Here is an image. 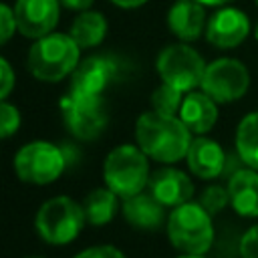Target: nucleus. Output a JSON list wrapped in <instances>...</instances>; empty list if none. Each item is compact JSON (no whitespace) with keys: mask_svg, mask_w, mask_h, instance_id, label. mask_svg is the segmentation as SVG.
<instances>
[{"mask_svg":"<svg viewBox=\"0 0 258 258\" xmlns=\"http://www.w3.org/2000/svg\"><path fill=\"white\" fill-rule=\"evenodd\" d=\"M181 103H183L181 91L175 89V87H171V85H167V83L159 85V87L151 93V107H153V111H157V113L175 115V113H179Z\"/></svg>","mask_w":258,"mask_h":258,"instance_id":"22","label":"nucleus"},{"mask_svg":"<svg viewBox=\"0 0 258 258\" xmlns=\"http://www.w3.org/2000/svg\"><path fill=\"white\" fill-rule=\"evenodd\" d=\"M179 119L185 123V127L191 133H198V135L208 133L216 125V119H218L216 101L210 95H206L204 91L202 93L189 91L181 103Z\"/></svg>","mask_w":258,"mask_h":258,"instance_id":"17","label":"nucleus"},{"mask_svg":"<svg viewBox=\"0 0 258 258\" xmlns=\"http://www.w3.org/2000/svg\"><path fill=\"white\" fill-rule=\"evenodd\" d=\"M83 210L91 226H103L111 222L113 216L117 214V194L109 187L107 189L97 187L89 191L87 198L83 200Z\"/></svg>","mask_w":258,"mask_h":258,"instance_id":"20","label":"nucleus"},{"mask_svg":"<svg viewBox=\"0 0 258 258\" xmlns=\"http://www.w3.org/2000/svg\"><path fill=\"white\" fill-rule=\"evenodd\" d=\"M179 258H204L202 254H185V256H179Z\"/></svg>","mask_w":258,"mask_h":258,"instance_id":"32","label":"nucleus"},{"mask_svg":"<svg viewBox=\"0 0 258 258\" xmlns=\"http://www.w3.org/2000/svg\"><path fill=\"white\" fill-rule=\"evenodd\" d=\"M250 32L248 16L238 8L216 10L206 24V38L218 48H234L246 40Z\"/></svg>","mask_w":258,"mask_h":258,"instance_id":"12","label":"nucleus"},{"mask_svg":"<svg viewBox=\"0 0 258 258\" xmlns=\"http://www.w3.org/2000/svg\"><path fill=\"white\" fill-rule=\"evenodd\" d=\"M103 175L107 187L123 200L141 194L149 183L147 153L135 145H119L107 155Z\"/></svg>","mask_w":258,"mask_h":258,"instance_id":"3","label":"nucleus"},{"mask_svg":"<svg viewBox=\"0 0 258 258\" xmlns=\"http://www.w3.org/2000/svg\"><path fill=\"white\" fill-rule=\"evenodd\" d=\"M64 8H69V10H77V12H83V10H87V8H91V4H93V0H58Z\"/></svg>","mask_w":258,"mask_h":258,"instance_id":"29","label":"nucleus"},{"mask_svg":"<svg viewBox=\"0 0 258 258\" xmlns=\"http://www.w3.org/2000/svg\"><path fill=\"white\" fill-rule=\"evenodd\" d=\"M250 85L248 69L236 58H218L206 67L202 79V91L216 103L238 101Z\"/></svg>","mask_w":258,"mask_h":258,"instance_id":"9","label":"nucleus"},{"mask_svg":"<svg viewBox=\"0 0 258 258\" xmlns=\"http://www.w3.org/2000/svg\"><path fill=\"white\" fill-rule=\"evenodd\" d=\"M26 258H40V256H26Z\"/></svg>","mask_w":258,"mask_h":258,"instance_id":"33","label":"nucleus"},{"mask_svg":"<svg viewBox=\"0 0 258 258\" xmlns=\"http://www.w3.org/2000/svg\"><path fill=\"white\" fill-rule=\"evenodd\" d=\"M79 50L81 46L73 40L71 34L50 32L34 40L28 50L26 67L32 77L46 83H56L75 73L79 67Z\"/></svg>","mask_w":258,"mask_h":258,"instance_id":"2","label":"nucleus"},{"mask_svg":"<svg viewBox=\"0 0 258 258\" xmlns=\"http://www.w3.org/2000/svg\"><path fill=\"white\" fill-rule=\"evenodd\" d=\"M20 127V113L14 105L2 101L0 105V135L8 139L12 133H16Z\"/></svg>","mask_w":258,"mask_h":258,"instance_id":"24","label":"nucleus"},{"mask_svg":"<svg viewBox=\"0 0 258 258\" xmlns=\"http://www.w3.org/2000/svg\"><path fill=\"white\" fill-rule=\"evenodd\" d=\"M85 210L69 196H56L44 202L36 214V232L38 236L54 246L73 242L85 226Z\"/></svg>","mask_w":258,"mask_h":258,"instance_id":"5","label":"nucleus"},{"mask_svg":"<svg viewBox=\"0 0 258 258\" xmlns=\"http://www.w3.org/2000/svg\"><path fill=\"white\" fill-rule=\"evenodd\" d=\"M206 62L198 50L187 44H169L157 56L155 69L163 83L179 89L181 93H189L198 85H202Z\"/></svg>","mask_w":258,"mask_h":258,"instance_id":"7","label":"nucleus"},{"mask_svg":"<svg viewBox=\"0 0 258 258\" xmlns=\"http://www.w3.org/2000/svg\"><path fill=\"white\" fill-rule=\"evenodd\" d=\"M60 115L67 129L81 141H91L107 127V107L99 95L71 91L60 99Z\"/></svg>","mask_w":258,"mask_h":258,"instance_id":"6","label":"nucleus"},{"mask_svg":"<svg viewBox=\"0 0 258 258\" xmlns=\"http://www.w3.org/2000/svg\"><path fill=\"white\" fill-rule=\"evenodd\" d=\"M196 2H200L204 6H224V4H228L232 0H196Z\"/></svg>","mask_w":258,"mask_h":258,"instance_id":"31","label":"nucleus"},{"mask_svg":"<svg viewBox=\"0 0 258 258\" xmlns=\"http://www.w3.org/2000/svg\"><path fill=\"white\" fill-rule=\"evenodd\" d=\"M109 2H113L119 8H137V6L145 4L147 0H109Z\"/></svg>","mask_w":258,"mask_h":258,"instance_id":"30","label":"nucleus"},{"mask_svg":"<svg viewBox=\"0 0 258 258\" xmlns=\"http://www.w3.org/2000/svg\"><path fill=\"white\" fill-rule=\"evenodd\" d=\"M64 153L56 145L48 141H32L26 143L14 157L16 175L34 185H44L54 181L64 171Z\"/></svg>","mask_w":258,"mask_h":258,"instance_id":"8","label":"nucleus"},{"mask_svg":"<svg viewBox=\"0 0 258 258\" xmlns=\"http://www.w3.org/2000/svg\"><path fill=\"white\" fill-rule=\"evenodd\" d=\"M58 0H16L14 16L20 34L26 38H42L52 32L60 12Z\"/></svg>","mask_w":258,"mask_h":258,"instance_id":"11","label":"nucleus"},{"mask_svg":"<svg viewBox=\"0 0 258 258\" xmlns=\"http://www.w3.org/2000/svg\"><path fill=\"white\" fill-rule=\"evenodd\" d=\"M0 14H2V24H0V28H2V42H8L10 36H12V32L18 28V26H16L14 8L2 4V6H0Z\"/></svg>","mask_w":258,"mask_h":258,"instance_id":"27","label":"nucleus"},{"mask_svg":"<svg viewBox=\"0 0 258 258\" xmlns=\"http://www.w3.org/2000/svg\"><path fill=\"white\" fill-rule=\"evenodd\" d=\"M230 204L244 218H258V171L240 169L228 179Z\"/></svg>","mask_w":258,"mask_h":258,"instance_id":"16","label":"nucleus"},{"mask_svg":"<svg viewBox=\"0 0 258 258\" xmlns=\"http://www.w3.org/2000/svg\"><path fill=\"white\" fill-rule=\"evenodd\" d=\"M185 123L175 115H163L157 111H149L139 115L135 123L137 145L147 153V157L173 163L187 155L191 137Z\"/></svg>","mask_w":258,"mask_h":258,"instance_id":"1","label":"nucleus"},{"mask_svg":"<svg viewBox=\"0 0 258 258\" xmlns=\"http://www.w3.org/2000/svg\"><path fill=\"white\" fill-rule=\"evenodd\" d=\"M236 151L242 161L258 171V111L246 115L236 129Z\"/></svg>","mask_w":258,"mask_h":258,"instance_id":"21","label":"nucleus"},{"mask_svg":"<svg viewBox=\"0 0 258 258\" xmlns=\"http://www.w3.org/2000/svg\"><path fill=\"white\" fill-rule=\"evenodd\" d=\"M204 4L196 0H177L167 12V26L179 40H196L206 28Z\"/></svg>","mask_w":258,"mask_h":258,"instance_id":"15","label":"nucleus"},{"mask_svg":"<svg viewBox=\"0 0 258 258\" xmlns=\"http://www.w3.org/2000/svg\"><path fill=\"white\" fill-rule=\"evenodd\" d=\"M226 151L210 137H196L187 149V167L202 179L220 177L226 165Z\"/></svg>","mask_w":258,"mask_h":258,"instance_id":"14","label":"nucleus"},{"mask_svg":"<svg viewBox=\"0 0 258 258\" xmlns=\"http://www.w3.org/2000/svg\"><path fill=\"white\" fill-rule=\"evenodd\" d=\"M167 236L177 250L185 254H204L214 242L212 218L200 202H185L173 208L167 218Z\"/></svg>","mask_w":258,"mask_h":258,"instance_id":"4","label":"nucleus"},{"mask_svg":"<svg viewBox=\"0 0 258 258\" xmlns=\"http://www.w3.org/2000/svg\"><path fill=\"white\" fill-rule=\"evenodd\" d=\"M163 208L165 206L159 204L149 191L145 194L141 191L131 198H125L121 206L125 220L133 228H139V230H157L165 220Z\"/></svg>","mask_w":258,"mask_h":258,"instance_id":"18","label":"nucleus"},{"mask_svg":"<svg viewBox=\"0 0 258 258\" xmlns=\"http://www.w3.org/2000/svg\"><path fill=\"white\" fill-rule=\"evenodd\" d=\"M75 258H125V256L115 246H93V248L83 250Z\"/></svg>","mask_w":258,"mask_h":258,"instance_id":"26","label":"nucleus"},{"mask_svg":"<svg viewBox=\"0 0 258 258\" xmlns=\"http://www.w3.org/2000/svg\"><path fill=\"white\" fill-rule=\"evenodd\" d=\"M149 194L163 206L169 208H177L185 202H189V198L194 196V185L189 181V177L173 167H163L157 169L147 183Z\"/></svg>","mask_w":258,"mask_h":258,"instance_id":"13","label":"nucleus"},{"mask_svg":"<svg viewBox=\"0 0 258 258\" xmlns=\"http://www.w3.org/2000/svg\"><path fill=\"white\" fill-rule=\"evenodd\" d=\"M240 256L242 258H258V224L252 226L240 242Z\"/></svg>","mask_w":258,"mask_h":258,"instance_id":"25","label":"nucleus"},{"mask_svg":"<svg viewBox=\"0 0 258 258\" xmlns=\"http://www.w3.org/2000/svg\"><path fill=\"white\" fill-rule=\"evenodd\" d=\"M73 40L81 46V48H91V46H97L105 34H107V20L101 12H95V10H83L73 26H71V32Z\"/></svg>","mask_w":258,"mask_h":258,"instance_id":"19","label":"nucleus"},{"mask_svg":"<svg viewBox=\"0 0 258 258\" xmlns=\"http://www.w3.org/2000/svg\"><path fill=\"white\" fill-rule=\"evenodd\" d=\"M119 62L111 54H93L79 62L71 79V91L83 95H103V91L117 81Z\"/></svg>","mask_w":258,"mask_h":258,"instance_id":"10","label":"nucleus"},{"mask_svg":"<svg viewBox=\"0 0 258 258\" xmlns=\"http://www.w3.org/2000/svg\"><path fill=\"white\" fill-rule=\"evenodd\" d=\"M0 69H2L0 99H2V101H6V97L10 95V91H12V87H14V73H12V69H10V64H8V60H6V58H2V60H0Z\"/></svg>","mask_w":258,"mask_h":258,"instance_id":"28","label":"nucleus"},{"mask_svg":"<svg viewBox=\"0 0 258 258\" xmlns=\"http://www.w3.org/2000/svg\"><path fill=\"white\" fill-rule=\"evenodd\" d=\"M200 204L210 216H214L230 204V191L224 185H208L200 196Z\"/></svg>","mask_w":258,"mask_h":258,"instance_id":"23","label":"nucleus"},{"mask_svg":"<svg viewBox=\"0 0 258 258\" xmlns=\"http://www.w3.org/2000/svg\"><path fill=\"white\" fill-rule=\"evenodd\" d=\"M256 40H258V28H256Z\"/></svg>","mask_w":258,"mask_h":258,"instance_id":"34","label":"nucleus"},{"mask_svg":"<svg viewBox=\"0 0 258 258\" xmlns=\"http://www.w3.org/2000/svg\"><path fill=\"white\" fill-rule=\"evenodd\" d=\"M254 2H256V4H258V0H254Z\"/></svg>","mask_w":258,"mask_h":258,"instance_id":"35","label":"nucleus"}]
</instances>
